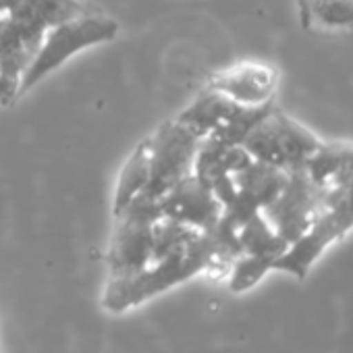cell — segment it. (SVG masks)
Listing matches in <instances>:
<instances>
[{"mask_svg":"<svg viewBox=\"0 0 353 353\" xmlns=\"http://www.w3.org/2000/svg\"><path fill=\"white\" fill-rule=\"evenodd\" d=\"M353 231V170L339 174L322 188V206L307 229L272 264V270L305 279L322 254Z\"/></svg>","mask_w":353,"mask_h":353,"instance_id":"6da1fadb","label":"cell"},{"mask_svg":"<svg viewBox=\"0 0 353 353\" xmlns=\"http://www.w3.org/2000/svg\"><path fill=\"white\" fill-rule=\"evenodd\" d=\"M208 262H210V241L202 231L190 245L174 250L160 260H154L137 274L125 279H108L102 305L114 314L125 312L133 305L148 301L150 297L164 293L166 289H172L202 274Z\"/></svg>","mask_w":353,"mask_h":353,"instance_id":"7a4b0ae2","label":"cell"},{"mask_svg":"<svg viewBox=\"0 0 353 353\" xmlns=\"http://www.w3.org/2000/svg\"><path fill=\"white\" fill-rule=\"evenodd\" d=\"M117 36H119L117 21L96 11L83 13L79 17H73L69 21L50 28L44 34V40L36 57L32 59L30 67L26 69V73L17 83V100L26 96L30 90H34L42 79H46L59 67H63L77 52L112 42Z\"/></svg>","mask_w":353,"mask_h":353,"instance_id":"3957f363","label":"cell"},{"mask_svg":"<svg viewBox=\"0 0 353 353\" xmlns=\"http://www.w3.org/2000/svg\"><path fill=\"white\" fill-rule=\"evenodd\" d=\"M320 143L322 139L310 127L272 106L254 125L241 145L254 160L289 172L303 168Z\"/></svg>","mask_w":353,"mask_h":353,"instance_id":"277c9868","label":"cell"},{"mask_svg":"<svg viewBox=\"0 0 353 353\" xmlns=\"http://www.w3.org/2000/svg\"><path fill=\"white\" fill-rule=\"evenodd\" d=\"M162 216L158 200L139 194L119 216L108 245V279L137 274L154 260V225Z\"/></svg>","mask_w":353,"mask_h":353,"instance_id":"5b68a950","label":"cell"},{"mask_svg":"<svg viewBox=\"0 0 353 353\" xmlns=\"http://www.w3.org/2000/svg\"><path fill=\"white\" fill-rule=\"evenodd\" d=\"M200 137L183 127L174 117L164 121L152 135V170L143 196L158 200L172 185L194 174V162L200 148Z\"/></svg>","mask_w":353,"mask_h":353,"instance_id":"8992f818","label":"cell"},{"mask_svg":"<svg viewBox=\"0 0 353 353\" xmlns=\"http://www.w3.org/2000/svg\"><path fill=\"white\" fill-rule=\"evenodd\" d=\"M322 206V188L316 185L305 168L289 170L279 196L262 210L264 219L287 245L297 241L314 225Z\"/></svg>","mask_w":353,"mask_h":353,"instance_id":"52a82bcc","label":"cell"},{"mask_svg":"<svg viewBox=\"0 0 353 353\" xmlns=\"http://www.w3.org/2000/svg\"><path fill=\"white\" fill-rule=\"evenodd\" d=\"M279 81L281 75L274 65L264 61H239L212 71L204 88H210L241 106L262 108L274 104Z\"/></svg>","mask_w":353,"mask_h":353,"instance_id":"ba28073f","label":"cell"},{"mask_svg":"<svg viewBox=\"0 0 353 353\" xmlns=\"http://www.w3.org/2000/svg\"><path fill=\"white\" fill-rule=\"evenodd\" d=\"M158 206L162 216L198 231L212 229L223 216V206L212 188L198 179L196 174L185 176L166 194H162L158 198Z\"/></svg>","mask_w":353,"mask_h":353,"instance_id":"9c48e42d","label":"cell"},{"mask_svg":"<svg viewBox=\"0 0 353 353\" xmlns=\"http://www.w3.org/2000/svg\"><path fill=\"white\" fill-rule=\"evenodd\" d=\"M42 40V36L30 32L13 17H0V75L19 83Z\"/></svg>","mask_w":353,"mask_h":353,"instance_id":"30bf717a","label":"cell"},{"mask_svg":"<svg viewBox=\"0 0 353 353\" xmlns=\"http://www.w3.org/2000/svg\"><path fill=\"white\" fill-rule=\"evenodd\" d=\"M90 11L92 9L81 0H17L9 17L44 38L50 28Z\"/></svg>","mask_w":353,"mask_h":353,"instance_id":"8fae6325","label":"cell"},{"mask_svg":"<svg viewBox=\"0 0 353 353\" xmlns=\"http://www.w3.org/2000/svg\"><path fill=\"white\" fill-rule=\"evenodd\" d=\"M254 158L245 152L243 145L223 143L210 137H204L200 141L196 162H194V174L204 183L212 185L219 179L235 174L243 166H248Z\"/></svg>","mask_w":353,"mask_h":353,"instance_id":"7c38bea8","label":"cell"},{"mask_svg":"<svg viewBox=\"0 0 353 353\" xmlns=\"http://www.w3.org/2000/svg\"><path fill=\"white\" fill-rule=\"evenodd\" d=\"M239 106L241 104L225 98L223 94H219L210 88H202V92L174 119L183 127H188L194 135L204 139L212 131H216Z\"/></svg>","mask_w":353,"mask_h":353,"instance_id":"4fadbf2b","label":"cell"},{"mask_svg":"<svg viewBox=\"0 0 353 353\" xmlns=\"http://www.w3.org/2000/svg\"><path fill=\"white\" fill-rule=\"evenodd\" d=\"M150 170H152V145L148 135L135 145V150L129 154L117 176L114 196H112V219L119 216L139 194H143L150 181Z\"/></svg>","mask_w":353,"mask_h":353,"instance_id":"5bb4252c","label":"cell"},{"mask_svg":"<svg viewBox=\"0 0 353 353\" xmlns=\"http://www.w3.org/2000/svg\"><path fill=\"white\" fill-rule=\"evenodd\" d=\"M299 17L305 30L351 32L353 0H299Z\"/></svg>","mask_w":353,"mask_h":353,"instance_id":"9a60e30c","label":"cell"},{"mask_svg":"<svg viewBox=\"0 0 353 353\" xmlns=\"http://www.w3.org/2000/svg\"><path fill=\"white\" fill-rule=\"evenodd\" d=\"M305 172L310 179L324 188L339 174L353 170V141H326L322 139L320 148L305 162Z\"/></svg>","mask_w":353,"mask_h":353,"instance_id":"2e32d148","label":"cell"},{"mask_svg":"<svg viewBox=\"0 0 353 353\" xmlns=\"http://www.w3.org/2000/svg\"><path fill=\"white\" fill-rule=\"evenodd\" d=\"M239 245L243 254L266 258L274 264V260L289 248L287 241L279 237V233L270 227V223L264 219L262 212H256L250 216L239 229H237Z\"/></svg>","mask_w":353,"mask_h":353,"instance_id":"e0dca14e","label":"cell"},{"mask_svg":"<svg viewBox=\"0 0 353 353\" xmlns=\"http://www.w3.org/2000/svg\"><path fill=\"white\" fill-rule=\"evenodd\" d=\"M272 270V262L266 260V258H258V256H250V254H241L227 281H229V289L233 293H243L252 287H256L268 272Z\"/></svg>","mask_w":353,"mask_h":353,"instance_id":"ac0fdd59","label":"cell"},{"mask_svg":"<svg viewBox=\"0 0 353 353\" xmlns=\"http://www.w3.org/2000/svg\"><path fill=\"white\" fill-rule=\"evenodd\" d=\"M17 100V83L0 75V106H11Z\"/></svg>","mask_w":353,"mask_h":353,"instance_id":"d6986e66","label":"cell"},{"mask_svg":"<svg viewBox=\"0 0 353 353\" xmlns=\"http://www.w3.org/2000/svg\"><path fill=\"white\" fill-rule=\"evenodd\" d=\"M17 5V0H0V17H5L9 15Z\"/></svg>","mask_w":353,"mask_h":353,"instance_id":"ffe728a7","label":"cell"}]
</instances>
